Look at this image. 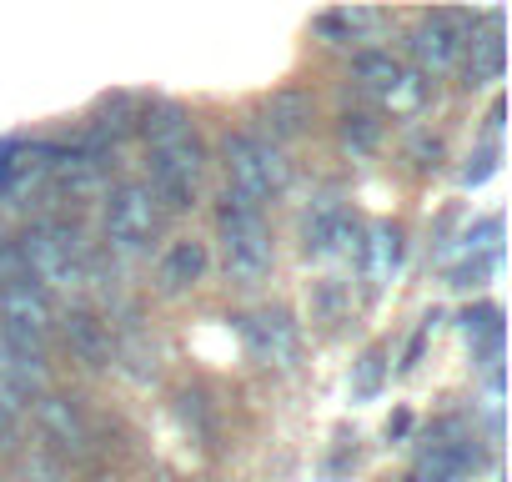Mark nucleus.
Here are the masks:
<instances>
[{"label": "nucleus", "mask_w": 512, "mask_h": 482, "mask_svg": "<svg viewBox=\"0 0 512 482\" xmlns=\"http://www.w3.org/2000/svg\"><path fill=\"white\" fill-rule=\"evenodd\" d=\"M146 141H151V191L156 201H166L171 211H186L196 201V181H201V146L191 131V116L171 101L151 106L141 121Z\"/></svg>", "instance_id": "nucleus-1"}, {"label": "nucleus", "mask_w": 512, "mask_h": 482, "mask_svg": "<svg viewBox=\"0 0 512 482\" xmlns=\"http://www.w3.org/2000/svg\"><path fill=\"white\" fill-rule=\"evenodd\" d=\"M216 231H221V262H226L231 282L251 287L272 272V231L262 221V206H251L236 191H226V201L216 211Z\"/></svg>", "instance_id": "nucleus-2"}, {"label": "nucleus", "mask_w": 512, "mask_h": 482, "mask_svg": "<svg viewBox=\"0 0 512 482\" xmlns=\"http://www.w3.org/2000/svg\"><path fill=\"white\" fill-rule=\"evenodd\" d=\"M21 272L26 282H36L41 292H66L76 297L86 287V262H81V247H76V231L61 226V221H46V226H31L21 241Z\"/></svg>", "instance_id": "nucleus-3"}, {"label": "nucleus", "mask_w": 512, "mask_h": 482, "mask_svg": "<svg viewBox=\"0 0 512 482\" xmlns=\"http://www.w3.org/2000/svg\"><path fill=\"white\" fill-rule=\"evenodd\" d=\"M221 156H226L231 191H236L241 201H251V206H262V201L282 196L287 181H292L287 156H282L272 141L251 136V131H226V136H221Z\"/></svg>", "instance_id": "nucleus-4"}, {"label": "nucleus", "mask_w": 512, "mask_h": 482, "mask_svg": "<svg viewBox=\"0 0 512 482\" xmlns=\"http://www.w3.org/2000/svg\"><path fill=\"white\" fill-rule=\"evenodd\" d=\"M352 76L392 111V116H417L422 106H427V81L417 76V71H407V66H397L392 56H382V51H367V56H357L352 61Z\"/></svg>", "instance_id": "nucleus-5"}, {"label": "nucleus", "mask_w": 512, "mask_h": 482, "mask_svg": "<svg viewBox=\"0 0 512 482\" xmlns=\"http://www.w3.org/2000/svg\"><path fill=\"white\" fill-rule=\"evenodd\" d=\"M0 332L6 342H16L21 352H36L51 332V297L36 282H6L0 287Z\"/></svg>", "instance_id": "nucleus-6"}, {"label": "nucleus", "mask_w": 512, "mask_h": 482, "mask_svg": "<svg viewBox=\"0 0 512 482\" xmlns=\"http://www.w3.org/2000/svg\"><path fill=\"white\" fill-rule=\"evenodd\" d=\"M156 191L146 181H126L111 191V206H106V236L116 252H141L151 231H156Z\"/></svg>", "instance_id": "nucleus-7"}, {"label": "nucleus", "mask_w": 512, "mask_h": 482, "mask_svg": "<svg viewBox=\"0 0 512 482\" xmlns=\"http://www.w3.org/2000/svg\"><path fill=\"white\" fill-rule=\"evenodd\" d=\"M241 337H246V352L251 362L262 367H292L297 362V322L287 312H251L241 322Z\"/></svg>", "instance_id": "nucleus-8"}, {"label": "nucleus", "mask_w": 512, "mask_h": 482, "mask_svg": "<svg viewBox=\"0 0 512 482\" xmlns=\"http://www.w3.org/2000/svg\"><path fill=\"white\" fill-rule=\"evenodd\" d=\"M407 51H412L422 81H427V76H447V71L457 66V51H462V41H457V21H452V16H427V21L412 31Z\"/></svg>", "instance_id": "nucleus-9"}, {"label": "nucleus", "mask_w": 512, "mask_h": 482, "mask_svg": "<svg viewBox=\"0 0 512 482\" xmlns=\"http://www.w3.org/2000/svg\"><path fill=\"white\" fill-rule=\"evenodd\" d=\"M307 121H312V96L307 91H277L267 106H262V131L272 136V146L277 141H292V136H302L307 131ZM262 136V141H267Z\"/></svg>", "instance_id": "nucleus-10"}, {"label": "nucleus", "mask_w": 512, "mask_h": 482, "mask_svg": "<svg viewBox=\"0 0 512 482\" xmlns=\"http://www.w3.org/2000/svg\"><path fill=\"white\" fill-rule=\"evenodd\" d=\"M362 267H367V282L372 287H387L397 282V267H402V231L392 221L372 226L367 241H362Z\"/></svg>", "instance_id": "nucleus-11"}, {"label": "nucleus", "mask_w": 512, "mask_h": 482, "mask_svg": "<svg viewBox=\"0 0 512 482\" xmlns=\"http://www.w3.org/2000/svg\"><path fill=\"white\" fill-rule=\"evenodd\" d=\"M36 417H41V432L56 442V447H66V452H86V422H81V412L66 402V397H56V392H46L41 402H36Z\"/></svg>", "instance_id": "nucleus-12"}, {"label": "nucleus", "mask_w": 512, "mask_h": 482, "mask_svg": "<svg viewBox=\"0 0 512 482\" xmlns=\"http://www.w3.org/2000/svg\"><path fill=\"white\" fill-rule=\"evenodd\" d=\"M66 337H71V347L81 352V362H91V367H111L116 342H111V327H106L96 312H71V317H66Z\"/></svg>", "instance_id": "nucleus-13"}, {"label": "nucleus", "mask_w": 512, "mask_h": 482, "mask_svg": "<svg viewBox=\"0 0 512 482\" xmlns=\"http://www.w3.org/2000/svg\"><path fill=\"white\" fill-rule=\"evenodd\" d=\"M201 277H206V247H201V241H176V247L166 252V262H161V282H166V292L196 287Z\"/></svg>", "instance_id": "nucleus-14"}, {"label": "nucleus", "mask_w": 512, "mask_h": 482, "mask_svg": "<svg viewBox=\"0 0 512 482\" xmlns=\"http://www.w3.org/2000/svg\"><path fill=\"white\" fill-rule=\"evenodd\" d=\"M342 216H347V206H342L337 196H317V201H312V211H307V221H302V236H307V252L327 257V247H332V236H337Z\"/></svg>", "instance_id": "nucleus-15"}, {"label": "nucleus", "mask_w": 512, "mask_h": 482, "mask_svg": "<svg viewBox=\"0 0 512 482\" xmlns=\"http://www.w3.org/2000/svg\"><path fill=\"white\" fill-rule=\"evenodd\" d=\"M56 181H61V191H71V196L81 201V196H96L106 176H101V161H91V156H66L61 171H56Z\"/></svg>", "instance_id": "nucleus-16"}, {"label": "nucleus", "mask_w": 512, "mask_h": 482, "mask_svg": "<svg viewBox=\"0 0 512 482\" xmlns=\"http://www.w3.org/2000/svg\"><path fill=\"white\" fill-rule=\"evenodd\" d=\"M377 141H382V121L377 116H367V111H347L342 116V146L352 156H372Z\"/></svg>", "instance_id": "nucleus-17"}, {"label": "nucleus", "mask_w": 512, "mask_h": 482, "mask_svg": "<svg viewBox=\"0 0 512 482\" xmlns=\"http://www.w3.org/2000/svg\"><path fill=\"white\" fill-rule=\"evenodd\" d=\"M497 76H502V36L492 31V36L477 41V61L467 66V86H487Z\"/></svg>", "instance_id": "nucleus-18"}, {"label": "nucleus", "mask_w": 512, "mask_h": 482, "mask_svg": "<svg viewBox=\"0 0 512 482\" xmlns=\"http://www.w3.org/2000/svg\"><path fill=\"white\" fill-rule=\"evenodd\" d=\"M111 362H126V372H131L136 382L156 377V347H146V342H141L136 332H131V337H126V342L116 347V357H111Z\"/></svg>", "instance_id": "nucleus-19"}, {"label": "nucleus", "mask_w": 512, "mask_h": 482, "mask_svg": "<svg viewBox=\"0 0 512 482\" xmlns=\"http://www.w3.org/2000/svg\"><path fill=\"white\" fill-rule=\"evenodd\" d=\"M382 372H387V362H382V352L372 347V352L357 362V382H352V387H357V397H372V392H377V382H382Z\"/></svg>", "instance_id": "nucleus-20"}, {"label": "nucleus", "mask_w": 512, "mask_h": 482, "mask_svg": "<svg viewBox=\"0 0 512 482\" xmlns=\"http://www.w3.org/2000/svg\"><path fill=\"white\" fill-rule=\"evenodd\" d=\"M357 252H362V226H357L352 216H342V226H337V236H332L327 257H357Z\"/></svg>", "instance_id": "nucleus-21"}, {"label": "nucleus", "mask_w": 512, "mask_h": 482, "mask_svg": "<svg viewBox=\"0 0 512 482\" xmlns=\"http://www.w3.org/2000/svg\"><path fill=\"white\" fill-rule=\"evenodd\" d=\"M492 272H497V257H472L452 272V287H482V277H492Z\"/></svg>", "instance_id": "nucleus-22"}, {"label": "nucleus", "mask_w": 512, "mask_h": 482, "mask_svg": "<svg viewBox=\"0 0 512 482\" xmlns=\"http://www.w3.org/2000/svg\"><path fill=\"white\" fill-rule=\"evenodd\" d=\"M26 272H21V252H16V241H6L0 236V287L6 282H21Z\"/></svg>", "instance_id": "nucleus-23"}, {"label": "nucleus", "mask_w": 512, "mask_h": 482, "mask_svg": "<svg viewBox=\"0 0 512 482\" xmlns=\"http://www.w3.org/2000/svg\"><path fill=\"white\" fill-rule=\"evenodd\" d=\"M412 156H417V166H437L442 141H437V136H417V141H412Z\"/></svg>", "instance_id": "nucleus-24"}, {"label": "nucleus", "mask_w": 512, "mask_h": 482, "mask_svg": "<svg viewBox=\"0 0 512 482\" xmlns=\"http://www.w3.org/2000/svg\"><path fill=\"white\" fill-rule=\"evenodd\" d=\"M16 432V402L6 397V392H0V442H6Z\"/></svg>", "instance_id": "nucleus-25"}, {"label": "nucleus", "mask_w": 512, "mask_h": 482, "mask_svg": "<svg viewBox=\"0 0 512 482\" xmlns=\"http://www.w3.org/2000/svg\"><path fill=\"white\" fill-rule=\"evenodd\" d=\"M487 171H492V151H487V156H477V166H467V176H462V181H467V186H477Z\"/></svg>", "instance_id": "nucleus-26"}]
</instances>
